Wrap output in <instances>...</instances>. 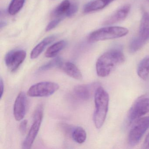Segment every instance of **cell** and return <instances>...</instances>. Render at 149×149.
Here are the masks:
<instances>
[{
	"label": "cell",
	"mask_w": 149,
	"mask_h": 149,
	"mask_svg": "<svg viewBox=\"0 0 149 149\" xmlns=\"http://www.w3.org/2000/svg\"><path fill=\"white\" fill-rule=\"evenodd\" d=\"M55 39V37L54 36H51L45 38L39 44H37L31 51L30 54L31 59H35L37 58L44 51L46 47L53 42Z\"/></svg>",
	"instance_id": "cell-14"
},
{
	"label": "cell",
	"mask_w": 149,
	"mask_h": 149,
	"mask_svg": "<svg viewBox=\"0 0 149 149\" xmlns=\"http://www.w3.org/2000/svg\"><path fill=\"white\" fill-rule=\"evenodd\" d=\"M62 62V59L60 57L55 58L52 61L49 62L47 63L42 66L39 69V70L42 72V71H45L51 69L55 67L59 68Z\"/></svg>",
	"instance_id": "cell-22"
},
{
	"label": "cell",
	"mask_w": 149,
	"mask_h": 149,
	"mask_svg": "<svg viewBox=\"0 0 149 149\" xmlns=\"http://www.w3.org/2000/svg\"><path fill=\"white\" fill-rule=\"evenodd\" d=\"M74 127L66 123H59V128L62 132L68 137L72 138V134Z\"/></svg>",
	"instance_id": "cell-23"
},
{
	"label": "cell",
	"mask_w": 149,
	"mask_h": 149,
	"mask_svg": "<svg viewBox=\"0 0 149 149\" xmlns=\"http://www.w3.org/2000/svg\"><path fill=\"white\" fill-rule=\"evenodd\" d=\"M125 61V57L119 49H113L103 54L96 63L97 74L100 77L109 76L117 66Z\"/></svg>",
	"instance_id": "cell-1"
},
{
	"label": "cell",
	"mask_w": 149,
	"mask_h": 149,
	"mask_svg": "<svg viewBox=\"0 0 149 149\" xmlns=\"http://www.w3.org/2000/svg\"><path fill=\"white\" fill-rule=\"evenodd\" d=\"M59 84L55 82L43 81L32 85L28 91L29 96L32 97H44L51 95L59 88Z\"/></svg>",
	"instance_id": "cell-6"
},
{
	"label": "cell",
	"mask_w": 149,
	"mask_h": 149,
	"mask_svg": "<svg viewBox=\"0 0 149 149\" xmlns=\"http://www.w3.org/2000/svg\"><path fill=\"white\" fill-rule=\"evenodd\" d=\"M43 106L39 104L36 107L33 116V123L22 144V148L30 149L34 142L40 128L43 116Z\"/></svg>",
	"instance_id": "cell-4"
},
{
	"label": "cell",
	"mask_w": 149,
	"mask_h": 149,
	"mask_svg": "<svg viewBox=\"0 0 149 149\" xmlns=\"http://www.w3.org/2000/svg\"><path fill=\"white\" fill-rule=\"evenodd\" d=\"M66 44V42L64 40L60 41L54 43L47 49L45 56L47 58L55 57L65 47Z\"/></svg>",
	"instance_id": "cell-17"
},
{
	"label": "cell",
	"mask_w": 149,
	"mask_h": 149,
	"mask_svg": "<svg viewBox=\"0 0 149 149\" xmlns=\"http://www.w3.org/2000/svg\"><path fill=\"white\" fill-rule=\"evenodd\" d=\"M130 5H125L119 8L113 15L109 17L104 21V24L105 25H112L123 21L128 15L130 10Z\"/></svg>",
	"instance_id": "cell-11"
},
{
	"label": "cell",
	"mask_w": 149,
	"mask_h": 149,
	"mask_svg": "<svg viewBox=\"0 0 149 149\" xmlns=\"http://www.w3.org/2000/svg\"><path fill=\"white\" fill-rule=\"evenodd\" d=\"M149 128V116L140 118L135 122L128 136V143L131 146L136 145Z\"/></svg>",
	"instance_id": "cell-5"
},
{
	"label": "cell",
	"mask_w": 149,
	"mask_h": 149,
	"mask_svg": "<svg viewBox=\"0 0 149 149\" xmlns=\"http://www.w3.org/2000/svg\"><path fill=\"white\" fill-rule=\"evenodd\" d=\"M71 3L69 0H64L54 10L53 16L56 17H61L66 15L69 9Z\"/></svg>",
	"instance_id": "cell-20"
},
{
	"label": "cell",
	"mask_w": 149,
	"mask_h": 149,
	"mask_svg": "<svg viewBox=\"0 0 149 149\" xmlns=\"http://www.w3.org/2000/svg\"><path fill=\"white\" fill-rule=\"evenodd\" d=\"M78 5L76 2H73L70 4L68 11L66 13V15L68 17H71L76 13L78 11Z\"/></svg>",
	"instance_id": "cell-24"
},
{
	"label": "cell",
	"mask_w": 149,
	"mask_h": 149,
	"mask_svg": "<svg viewBox=\"0 0 149 149\" xmlns=\"http://www.w3.org/2000/svg\"><path fill=\"white\" fill-rule=\"evenodd\" d=\"M139 36L149 40V12H143L139 27Z\"/></svg>",
	"instance_id": "cell-15"
},
{
	"label": "cell",
	"mask_w": 149,
	"mask_h": 149,
	"mask_svg": "<svg viewBox=\"0 0 149 149\" xmlns=\"http://www.w3.org/2000/svg\"><path fill=\"white\" fill-rule=\"evenodd\" d=\"M138 75L141 79L146 80L149 76V56L144 58L139 63L137 69Z\"/></svg>",
	"instance_id": "cell-16"
},
{
	"label": "cell",
	"mask_w": 149,
	"mask_h": 149,
	"mask_svg": "<svg viewBox=\"0 0 149 149\" xmlns=\"http://www.w3.org/2000/svg\"><path fill=\"white\" fill-rule=\"evenodd\" d=\"M27 124L28 121L26 119L22 121L20 123L19 130L20 132L22 135H24L26 132Z\"/></svg>",
	"instance_id": "cell-26"
},
{
	"label": "cell",
	"mask_w": 149,
	"mask_h": 149,
	"mask_svg": "<svg viewBox=\"0 0 149 149\" xmlns=\"http://www.w3.org/2000/svg\"><path fill=\"white\" fill-rule=\"evenodd\" d=\"M148 41L141 36L135 37L130 43L129 49L130 53H134L140 50Z\"/></svg>",
	"instance_id": "cell-19"
},
{
	"label": "cell",
	"mask_w": 149,
	"mask_h": 149,
	"mask_svg": "<svg viewBox=\"0 0 149 149\" xmlns=\"http://www.w3.org/2000/svg\"><path fill=\"white\" fill-rule=\"evenodd\" d=\"M61 20V18H58V19H55L50 22L46 28V31L48 32L54 29L60 23Z\"/></svg>",
	"instance_id": "cell-25"
},
{
	"label": "cell",
	"mask_w": 149,
	"mask_h": 149,
	"mask_svg": "<svg viewBox=\"0 0 149 149\" xmlns=\"http://www.w3.org/2000/svg\"><path fill=\"white\" fill-rule=\"evenodd\" d=\"M100 86L99 83L97 82L76 86L72 91L73 97L81 101H88L91 98L93 93L95 92L97 89Z\"/></svg>",
	"instance_id": "cell-9"
},
{
	"label": "cell",
	"mask_w": 149,
	"mask_h": 149,
	"mask_svg": "<svg viewBox=\"0 0 149 149\" xmlns=\"http://www.w3.org/2000/svg\"><path fill=\"white\" fill-rule=\"evenodd\" d=\"M114 1L115 0H94L85 6L84 12L85 13H89L102 10Z\"/></svg>",
	"instance_id": "cell-13"
},
{
	"label": "cell",
	"mask_w": 149,
	"mask_h": 149,
	"mask_svg": "<svg viewBox=\"0 0 149 149\" xmlns=\"http://www.w3.org/2000/svg\"><path fill=\"white\" fill-rule=\"evenodd\" d=\"M26 53L22 49L11 50L6 54L5 58L6 66L11 72H14L25 61Z\"/></svg>",
	"instance_id": "cell-8"
},
{
	"label": "cell",
	"mask_w": 149,
	"mask_h": 149,
	"mask_svg": "<svg viewBox=\"0 0 149 149\" xmlns=\"http://www.w3.org/2000/svg\"><path fill=\"white\" fill-rule=\"evenodd\" d=\"M143 147L145 149H149V132L147 134L144 141Z\"/></svg>",
	"instance_id": "cell-27"
},
{
	"label": "cell",
	"mask_w": 149,
	"mask_h": 149,
	"mask_svg": "<svg viewBox=\"0 0 149 149\" xmlns=\"http://www.w3.org/2000/svg\"><path fill=\"white\" fill-rule=\"evenodd\" d=\"M109 96L108 92L100 86L95 94V110L93 121L97 129L102 128L104 124L109 109Z\"/></svg>",
	"instance_id": "cell-2"
},
{
	"label": "cell",
	"mask_w": 149,
	"mask_h": 149,
	"mask_svg": "<svg viewBox=\"0 0 149 149\" xmlns=\"http://www.w3.org/2000/svg\"><path fill=\"white\" fill-rule=\"evenodd\" d=\"M0 89H1V99L2 98V96H3V94L4 92V84L3 82V80H2V78H1V80H0Z\"/></svg>",
	"instance_id": "cell-28"
},
{
	"label": "cell",
	"mask_w": 149,
	"mask_h": 149,
	"mask_svg": "<svg viewBox=\"0 0 149 149\" xmlns=\"http://www.w3.org/2000/svg\"><path fill=\"white\" fill-rule=\"evenodd\" d=\"M59 68L69 76L74 79L77 80L82 79L83 75L81 70L73 63L62 62Z\"/></svg>",
	"instance_id": "cell-12"
},
{
	"label": "cell",
	"mask_w": 149,
	"mask_h": 149,
	"mask_svg": "<svg viewBox=\"0 0 149 149\" xmlns=\"http://www.w3.org/2000/svg\"><path fill=\"white\" fill-rule=\"evenodd\" d=\"M129 30L125 28L119 26H109L97 29L90 34L88 37L90 42L117 39L125 36Z\"/></svg>",
	"instance_id": "cell-3"
},
{
	"label": "cell",
	"mask_w": 149,
	"mask_h": 149,
	"mask_svg": "<svg viewBox=\"0 0 149 149\" xmlns=\"http://www.w3.org/2000/svg\"><path fill=\"white\" fill-rule=\"evenodd\" d=\"M148 112H149V97H140L131 107L127 118L128 122L129 123H132Z\"/></svg>",
	"instance_id": "cell-7"
},
{
	"label": "cell",
	"mask_w": 149,
	"mask_h": 149,
	"mask_svg": "<svg viewBox=\"0 0 149 149\" xmlns=\"http://www.w3.org/2000/svg\"><path fill=\"white\" fill-rule=\"evenodd\" d=\"M74 141L79 144L84 143L87 139V133L83 128L81 126L74 127L72 134Z\"/></svg>",
	"instance_id": "cell-18"
},
{
	"label": "cell",
	"mask_w": 149,
	"mask_h": 149,
	"mask_svg": "<svg viewBox=\"0 0 149 149\" xmlns=\"http://www.w3.org/2000/svg\"><path fill=\"white\" fill-rule=\"evenodd\" d=\"M25 0H12L8 7L9 14L14 15L18 13L23 7Z\"/></svg>",
	"instance_id": "cell-21"
},
{
	"label": "cell",
	"mask_w": 149,
	"mask_h": 149,
	"mask_svg": "<svg viewBox=\"0 0 149 149\" xmlns=\"http://www.w3.org/2000/svg\"><path fill=\"white\" fill-rule=\"evenodd\" d=\"M27 108L26 95L23 91H21L16 97L14 104V116L16 121H19L23 119L26 113Z\"/></svg>",
	"instance_id": "cell-10"
}]
</instances>
